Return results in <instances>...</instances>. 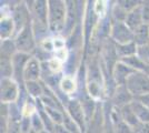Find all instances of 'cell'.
Wrapping results in <instances>:
<instances>
[{"label":"cell","instance_id":"cell-1","mask_svg":"<svg viewBox=\"0 0 149 133\" xmlns=\"http://www.w3.org/2000/svg\"><path fill=\"white\" fill-rule=\"evenodd\" d=\"M67 18V3L61 0L48 1V27L49 31L56 36H62Z\"/></svg>","mask_w":149,"mask_h":133},{"label":"cell","instance_id":"cell-2","mask_svg":"<svg viewBox=\"0 0 149 133\" xmlns=\"http://www.w3.org/2000/svg\"><path fill=\"white\" fill-rule=\"evenodd\" d=\"M125 85L134 99L143 96L149 93V76L143 71H135L127 79Z\"/></svg>","mask_w":149,"mask_h":133},{"label":"cell","instance_id":"cell-3","mask_svg":"<svg viewBox=\"0 0 149 133\" xmlns=\"http://www.w3.org/2000/svg\"><path fill=\"white\" fill-rule=\"evenodd\" d=\"M13 40H15V43H16L18 52H21V53H26V54H30L31 56L38 47L31 23L25 27L13 38Z\"/></svg>","mask_w":149,"mask_h":133},{"label":"cell","instance_id":"cell-4","mask_svg":"<svg viewBox=\"0 0 149 133\" xmlns=\"http://www.w3.org/2000/svg\"><path fill=\"white\" fill-rule=\"evenodd\" d=\"M66 112L69 114V116L74 120V122L78 125L82 133H86L87 130V119L84 111V108L81 105L80 101L77 98H71L66 104Z\"/></svg>","mask_w":149,"mask_h":133},{"label":"cell","instance_id":"cell-5","mask_svg":"<svg viewBox=\"0 0 149 133\" xmlns=\"http://www.w3.org/2000/svg\"><path fill=\"white\" fill-rule=\"evenodd\" d=\"M109 38L115 44L134 42V31L125 22H112Z\"/></svg>","mask_w":149,"mask_h":133},{"label":"cell","instance_id":"cell-6","mask_svg":"<svg viewBox=\"0 0 149 133\" xmlns=\"http://www.w3.org/2000/svg\"><path fill=\"white\" fill-rule=\"evenodd\" d=\"M19 91H20V85L13 78L1 79V95H0L1 103H7V104L16 103L18 100Z\"/></svg>","mask_w":149,"mask_h":133},{"label":"cell","instance_id":"cell-7","mask_svg":"<svg viewBox=\"0 0 149 133\" xmlns=\"http://www.w3.org/2000/svg\"><path fill=\"white\" fill-rule=\"evenodd\" d=\"M31 5H27L31 14L33 23L48 25V1H32Z\"/></svg>","mask_w":149,"mask_h":133},{"label":"cell","instance_id":"cell-8","mask_svg":"<svg viewBox=\"0 0 149 133\" xmlns=\"http://www.w3.org/2000/svg\"><path fill=\"white\" fill-rule=\"evenodd\" d=\"M31 58L30 54H26L18 52L13 57V79L19 83V85L25 84L24 80V71H25L26 64Z\"/></svg>","mask_w":149,"mask_h":133},{"label":"cell","instance_id":"cell-9","mask_svg":"<svg viewBox=\"0 0 149 133\" xmlns=\"http://www.w3.org/2000/svg\"><path fill=\"white\" fill-rule=\"evenodd\" d=\"M134 101V96L128 91L127 87L123 84V85H117L116 90L113 91L112 95L110 96V103L113 108H124L126 105L130 104Z\"/></svg>","mask_w":149,"mask_h":133},{"label":"cell","instance_id":"cell-10","mask_svg":"<svg viewBox=\"0 0 149 133\" xmlns=\"http://www.w3.org/2000/svg\"><path fill=\"white\" fill-rule=\"evenodd\" d=\"M41 72H42L41 62L38 59L31 56L29 61L26 64L25 71H24V80H25V82H28V81H40L41 80Z\"/></svg>","mask_w":149,"mask_h":133},{"label":"cell","instance_id":"cell-11","mask_svg":"<svg viewBox=\"0 0 149 133\" xmlns=\"http://www.w3.org/2000/svg\"><path fill=\"white\" fill-rule=\"evenodd\" d=\"M134 72H135V70L131 69L130 67H128L127 64H125L121 61H118L112 70V78L117 85H123V84H126L127 79Z\"/></svg>","mask_w":149,"mask_h":133},{"label":"cell","instance_id":"cell-12","mask_svg":"<svg viewBox=\"0 0 149 133\" xmlns=\"http://www.w3.org/2000/svg\"><path fill=\"white\" fill-rule=\"evenodd\" d=\"M141 3H143V2H141ZM125 23L128 25L134 32L136 31L137 29H139L141 25H145L143 14V7H141V5L137 7L136 9H134L132 11L128 12L127 18L125 20Z\"/></svg>","mask_w":149,"mask_h":133},{"label":"cell","instance_id":"cell-13","mask_svg":"<svg viewBox=\"0 0 149 133\" xmlns=\"http://www.w3.org/2000/svg\"><path fill=\"white\" fill-rule=\"evenodd\" d=\"M59 89L65 96L71 99V98H74V94L78 90V83L76 81L74 76H63L59 83Z\"/></svg>","mask_w":149,"mask_h":133},{"label":"cell","instance_id":"cell-14","mask_svg":"<svg viewBox=\"0 0 149 133\" xmlns=\"http://www.w3.org/2000/svg\"><path fill=\"white\" fill-rule=\"evenodd\" d=\"M110 116H111V122L115 132L116 133H132V129H131L124 119L121 118L120 112L117 108H111V112H110Z\"/></svg>","mask_w":149,"mask_h":133},{"label":"cell","instance_id":"cell-15","mask_svg":"<svg viewBox=\"0 0 149 133\" xmlns=\"http://www.w3.org/2000/svg\"><path fill=\"white\" fill-rule=\"evenodd\" d=\"M15 33H16V27H15V22H13V18L11 17L1 18V23H0L1 41L8 40V39H13Z\"/></svg>","mask_w":149,"mask_h":133},{"label":"cell","instance_id":"cell-16","mask_svg":"<svg viewBox=\"0 0 149 133\" xmlns=\"http://www.w3.org/2000/svg\"><path fill=\"white\" fill-rule=\"evenodd\" d=\"M130 107L134 111V113L136 114L137 119L139 122L143 123H149V109L146 108L141 102H139L137 99H134V101L130 103Z\"/></svg>","mask_w":149,"mask_h":133},{"label":"cell","instance_id":"cell-17","mask_svg":"<svg viewBox=\"0 0 149 133\" xmlns=\"http://www.w3.org/2000/svg\"><path fill=\"white\" fill-rule=\"evenodd\" d=\"M134 42L137 47L149 44V25H141L139 29H137L134 32Z\"/></svg>","mask_w":149,"mask_h":133},{"label":"cell","instance_id":"cell-18","mask_svg":"<svg viewBox=\"0 0 149 133\" xmlns=\"http://www.w3.org/2000/svg\"><path fill=\"white\" fill-rule=\"evenodd\" d=\"M26 89L28 91L29 96L33 99H40L44 95V85L41 80L40 81H28L25 82Z\"/></svg>","mask_w":149,"mask_h":133},{"label":"cell","instance_id":"cell-19","mask_svg":"<svg viewBox=\"0 0 149 133\" xmlns=\"http://www.w3.org/2000/svg\"><path fill=\"white\" fill-rule=\"evenodd\" d=\"M116 51H117V56H118L119 60L124 59V58L132 57V56H136L137 45L135 42L127 44H116Z\"/></svg>","mask_w":149,"mask_h":133},{"label":"cell","instance_id":"cell-20","mask_svg":"<svg viewBox=\"0 0 149 133\" xmlns=\"http://www.w3.org/2000/svg\"><path fill=\"white\" fill-rule=\"evenodd\" d=\"M118 110H119V112H120L121 118L124 119L125 122H126L131 129H132L134 127H136L137 124L139 123V120L137 119L136 114L134 113V111H132V109H131L130 104L126 105V107H124V108L118 109Z\"/></svg>","mask_w":149,"mask_h":133},{"label":"cell","instance_id":"cell-21","mask_svg":"<svg viewBox=\"0 0 149 133\" xmlns=\"http://www.w3.org/2000/svg\"><path fill=\"white\" fill-rule=\"evenodd\" d=\"M18 53L17 47L13 39H8V40H2L1 41V58H10Z\"/></svg>","mask_w":149,"mask_h":133},{"label":"cell","instance_id":"cell-22","mask_svg":"<svg viewBox=\"0 0 149 133\" xmlns=\"http://www.w3.org/2000/svg\"><path fill=\"white\" fill-rule=\"evenodd\" d=\"M119 61L124 62L125 64H127L128 67H130L131 69H134L135 71H143L146 70V65L139 60V58L137 56H132V57H128V58H124V59H120Z\"/></svg>","mask_w":149,"mask_h":133},{"label":"cell","instance_id":"cell-23","mask_svg":"<svg viewBox=\"0 0 149 133\" xmlns=\"http://www.w3.org/2000/svg\"><path fill=\"white\" fill-rule=\"evenodd\" d=\"M13 59H10V58H1V79L13 78Z\"/></svg>","mask_w":149,"mask_h":133},{"label":"cell","instance_id":"cell-24","mask_svg":"<svg viewBox=\"0 0 149 133\" xmlns=\"http://www.w3.org/2000/svg\"><path fill=\"white\" fill-rule=\"evenodd\" d=\"M47 68L52 74H61V72L63 71V65L61 61H59L58 59L54 57L52 59H50L48 62H46Z\"/></svg>","mask_w":149,"mask_h":133},{"label":"cell","instance_id":"cell-25","mask_svg":"<svg viewBox=\"0 0 149 133\" xmlns=\"http://www.w3.org/2000/svg\"><path fill=\"white\" fill-rule=\"evenodd\" d=\"M136 56L146 67H149V44L137 47Z\"/></svg>","mask_w":149,"mask_h":133},{"label":"cell","instance_id":"cell-26","mask_svg":"<svg viewBox=\"0 0 149 133\" xmlns=\"http://www.w3.org/2000/svg\"><path fill=\"white\" fill-rule=\"evenodd\" d=\"M95 5L93 6V12L95 14L101 19V18H105L106 17V9H107V5H106V1H95L93 2Z\"/></svg>","mask_w":149,"mask_h":133},{"label":"cell","instance_id":"cell-27","mask_svg":"<svg viewBox=\"0 0 149 133\" xmlns=\"http://www.w3.org/2000/svg\"><path fill=\"white\" fill-rule=\"evenodd\" d=\"M118 2V5L124 10H126L127 12H130L132 11L134 9H136L138 6H140L141 5V2L143 1H131V0H119L117 1Z\"/></svg>","mask_w":149,"mask_h":133},{"label":"cell","instance_id":"cell-28","mask_svg":"<svg viewBox=\"0 0 149 133\" xmlns=\"http://www.w3.org/2000/svg\"><path fill=\"white\" fill-rule=\"evenodd\" d=\"M31 129H32L33 131H36L37 133L41 132V131L45 130L44 122L41 120V118L39 116L38 112L31 116Z\"/></svg>","mask_w":149,"mask_h":133},{"label":"cell","instance_id":"cell-29","mask_svg":"<svg viewBox=\"0 0 149 133\" xmlns=\"http://www.w3.org/2000/svg\"><path fill=\"white\" fill-rule=\"evenodd\" d=\"M40 48H42L45 51H47L48 53H55V44H54V38L51 37H47L46 39H44L40 43L38 44Z\"/></svg>","mask_w":149,"mask_h":133},{"label":"cell","instance_id":"cell-30","mask_svg":"<svg viewBox=\"0 0 149 133\" xmlns=\"http://www.w3.org/2000/svg\"><path fill=\"white\" fill-rule=\"evenodd\" d=\"M5 133H22L21 127H20V121H15L8 119V125Z\"/></svg>","mask_w":149,"mask_h":133},{"label":"cell","instance_id":"cell-31","mask_svg":"<svg viewBox=\"0 0 149 133\" xmlns=\"http://www.w3.org/2000/svg\"><path fill=\"white\" fill-rule=\"evenodd\" d=\"M54 44H55V51L63 49V48H67V41L66 38L62 37V36H56L54 37Z\"/></svg>","mask_w":149,"mask_h":133},{"label":"cell","instance_id":"cell-32","mask_svg":"<svg viewBox=\"0 0 149 133\" xmlns=\"http://www.w3.org/2000/svg\"><path fill=\"white\" fill-rule=\"evenodd\" d=\"M132 133H149V123L139 122L136 127H132Z\"/></svg>","mask_w":149,"mask_h":133},{"label":"cell","instance_id":"cell-33","mask_svg":"<svg viewBox=\"0 0 149 133\" xmlns=\"http://www.w3.org/2000/svg\"><path fill=\"white\" fill-rule=\"evenodd\" d=\"M141 7H143V21L146 25H149V1H143Z\"/></svg>","mask_w":149,"mask_h":133},{"label":"cell","instance_id":"cell-34","mask_svg":"<svg viewBox=\"0 0 149 133\" xmlns=\"http://www.w3.org/2000/svg\"><path fill=\"white\" fill-rule=\"evenodd\" d=\"M54 133H71L67 127H65L63 124H56L55 127V132Z\"/></svg>","mask_w":149,"mask_h":133},{"label":"cell","instance_id":"cell-35","mask_svg":"<svg viewBox=\"0 0 149 133\" xmlns=\"http://www.w3.org/2000/svg\"><path fill=\"white\" fill-rule=\"evenodd\" d=\"M137 100L139 102H141L143 105L146 107V108L149 109V93L147 94L143 95V96H139V98H137Z\"/></svg>","mask_w":149,"mask_h":133},{"label":"cell","instance_id":"cell-36","mask_svg":"<svg viewBox=\"0 0 149 133\" xmlns=\"http://www.w3.org/2000/svg\"><path fill=\"white\" fill-rule=\"evenodd\" d=\"M39 133H51V132L47 131V130H44V131H41V132H39Z\"/></svg>","mask_w":149,"mask_h":133},{"label":"cell","instance_id":"cell-37","mask_svg":"<svg viewBox=\"0 0 149 133\" xmlns=\"http://www.w3.org/2000/svg\"><path fill=\"white\" fill-rule=\"evenodd\" d=\"M28 133H37V132H36V131H33V130L31 129V130H30V131H29V132H28Z\"/></svg>","mask_w":149,"mask_h":133}]
</instances>
